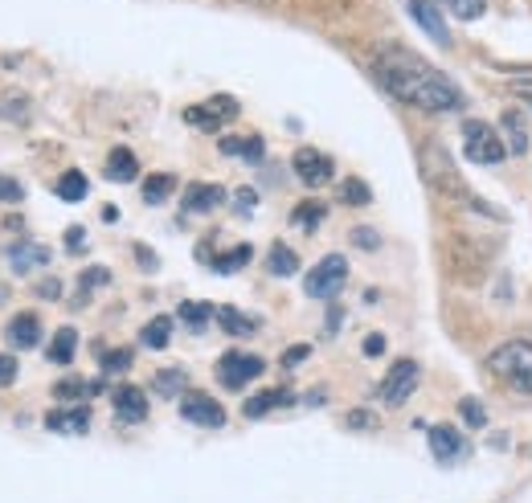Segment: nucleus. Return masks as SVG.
I'll use <instances>...</instances> for the list:
<instances>
[{
    "mask_svg": "<svg viewBox=\"0 0 532 503\" xmlns=\"http://www.w3.org/2000/svg\"><path fill=\"white\" fill-rule=\"evenodd\" d=\"M381 86L397 103L406 107H418V111H430V115H447V111H463L467 107V95L442 74L434 70L426 58L402 50V45H385L373 62Z\"/></svg>",
    "mask_w": 532,
    "mask_h": 503,
    "instance_id": "nucleus-1",
    "label": "nucleus"
},
{
    "mask_svg": "<svg viewBox=\"0 0 532 503\" xmlns=\"http://www.w3.org/2000/svg\"><path fill=\"white\" fill-rule=\"evenodd\" d=\"M418 168H422L426 189H434L438 197L459 201V205H471V201H475V193L467 189V180H463V172L455 168L451 152L442 148L438 140H426V144H422V152H418Z\"/></svg>",
    "mask_w": 532,
    "mask_h": 503,
    "instance_id": "nucleus-2",
    "label": "nucleus"
},
{
    "mask_svg": "<svg viewBox=\"0 0 532 503\" xmlns=\"http://www.w3.org/2000/svg\"><path fill=\"white\" fill-rule=\"evenodd\" d=\"M487 373H492L500 385L532 397V344L528 340L500 344L492 356H487Z\"/></svg>",
    "mask_w": 532,
    "mask_h": 503,
    "instance_id": "nucleus-3",
    "label": "nucleus"
},
{
    "mask_svg": "<svg viewBox=\"0 0 532 503\" xmlns=\"http://www.w3.org/2000/svg\"><path fill=\"white\" fill-rule=\"evenodd\" d=\"M463 140H467L471 164H504V156H508V144L500 140V131L487 123H475V119L463 123Z\"/></svg>",
    "mask_w": 532,
    "mask_h": 503,
    "instance_id": "nucleus-4",
    "label": "nucleus"
},
{
    "mask_svg": "<svg viewBox=\"0 0 532 503\" xmlns=\"http://www.w3.org/2000/svg\"><path fill=\"white\" fill-rule=\"evenodd\" d=\"M418 377H422V369H418V360H393V369L385 373V381H381V401L389 405V409H397V405H406L410 401V393L418 389Z\"/></svg>",
    "mask_w": 532,
    "mask_h": 503,
    "instance_id": "nucleus-5",
    "label": "nucleus"
},
{
    "mask_svg": "<svg viewBox=\"0 0 532 503\" xmlns=\"http://www.w3.org/2000/svg\"><path fill=\"white\" fill-rule=\"evenodd\" d=\"M344 279H348V262H344L340 254H328V258L316 262V270L303 279V291L312 295V299H332V295H340Z\"/></svg>",
    "mask_w": 532,
    "mask_h": 503,
    "instance_id": "nucleus-6",
    "label": "nucleus"
},
{
    "mask_svg": "<svg viewBox=\"0 0 532 503\" xmlns=\"http://www.w3.org/2000/svg\"><path fill=\"white\" fill-rule=\"evenodd\" d=\"M262 369H266V360L254 356V352H226L217 360V381L226 389H242L254 377H262Z\"/></svg>",
    "mask_w": 532,
    "mask_h": 503,
    "instance_id": "nucleus-7",
    "label": "nucleus"
},
{
    "mask_svg": "<svg viewBox=\"0 0 532 503\" xmlns=\"http://www.w3.org/2000/svg\"><path fill=\"white\" fill-rule=\"evenodd\" d=\"M238 99H230V95H213L209 103H201V107H189L185 111V123L189 127H201V131H217V127H226V123H234L238 119Z\"/></svg>",
    "mask_w": 532,
    "mask_h": 503,
    "instance_id": "nucleus-8",
    "label": "nucleus"
},
{
    "mask_svg": "<svg viewBox=\"0 0 532 503\" xmlns=\"http://www.w3.org/2000/svg\"><path fill=\"white\" fill-rule=\"evenodd\" d=\"M181 418H185L189 426L217 430V426H226V409H221L209 393H185V397H181Z\"/></svg>",
    "mask_w": 532,
    "mask_h": 503,
    "instance_id": "nucleus-9",
    "label": "nucleus"
},
{
    "mask_svg": "<svg viewBox=\"0 0 532 503\" xmlns=\"http://www.w3.org/2000/svg\"><path fill=\"white\" fill-rule=\"evenodd\" d=\"M291 164H295V176L303 180L307 189H324L332 180V160L324 152H316V148H299Z\"/></svg>",
    "mask_w": 532,
    "mask_h": 503,
    "instance_id": "nucleus-10",
    "label": "nucleus"
},
{
    "mask_svg": "<svg viewBox=\"0 0 532 503\" xmlns=\"http://www.w3.org/2000/svg\"><path fill=\"white\" fill-rule=\"evenodd\" d=\"M111 405H115V418L127 422V426H136V422L148 418V397H144V389H136V385L111 389Z\"/></svg>",
    "mask_w": 532,
    "mask_h": 503,
    "instance_id": "nucleus-11",
    "label": "nucleus"
},
{
    "mask_svg": "<svg viewBox=\"0 0 532 503\" xmlns=\"http://www.w3.org/2000/svg\"><path fill=\"white\" fill-rule=\"evenodd\" d=\"M406 9H410V17L430 33V41H438V45H451V33H447V21H442V13H438V5L434 0H406Z\"/></svg>",
    "mask_w": 532,
    "mask_h": 503,
    "instance_id": "nucleus-12",
    "label": "nucleus"
},
{
    "mask_svg": "<svg viewBox=\"0 0 532 503\" xmlns=\"http://www.w3.org/2000/svg\"><path fill=\"white\" fill-rule=\"evenodd\" d=\"M46 430L54 434H86L91 430V409H50L46 414Z\"/></svg>",
    "mask_w": 532,
    "mask_h": 503,
    "instance_id": "nucleus-13",
    "label": "nucleus"
},
{
    "mask_svg": "<svg viewBox=\"0 0 532 503\" xmlns=\"http://www.w3.org/2000/svg\"><path fill=\"white\" fill-rule=\"evenodd\" d=\"M5 340H9V348H37V340H41V324H37V315L33 311H21V315H13V324L5 328Z\"/></svg>",
    "mask_w": 532,
    "mask_h": 503,
    "instance_id": "nucleus-14",
    "label": "nucleus"
},
{
    "mask_svg": "<svg viewBox=\"0 0 532 503\" xmlns=\"http://www.w3.org/2000/svg\"><path fill=\"white\" fill-rule=\"evenodd\" d=\"M430 450H434V459L451 463V459H463V454H467V442L451 426H430Z\"/></svg>",
    "mask_w": 532,
    "mask_h": 503,
    "instance_id": "nucleus-15",
    "label": "nucleus"
},
{
    "mask_svg": "<svg viewBox=\"0 0 532 503\" xmlns=\"http://www.w3.org/2000/svg\"><path fill=\"white\" fill-rule=\"evenodd\" d=\"M221 201H226V189L221 185H189L181 197V209L185 213H213Z\"/></svg>",
    "mask_w": 532,
    "mask_h": 503,
    "instance_id": "nucleus-16",
    "label": "nucleus"
},
{
    "mask_svg": "<svg viewBox=\"0 0 532 503\" xmlns=\"http://www.w3.org/2000/svg\"><path fill=\"white\" fill-rule=\"evenodd\" d=\"M46 262H50V250L41 246V242H17V246H9L13 274H29L33 266H46Z\"/></svg>",
    "mask_w": 532,
    "mask_h": 503,
    "instance_id": "nucleus-17",
    "label": "nucleus"
},
{
    "mask_svg": "<svg viewBox=\"0 0 532 503\" xmlns=\"http://www.w3.org/2000/svg\"><path fill=\"white\" fill-rule=\"evenodd\" d=\"M136 176H140V164H136V152L131 148H115L107 156V180H115V185H131Z\"/></svg>",
    "mask_w": 532,
    "mask_h": 503,
    "instance_id": "nucleus-18",
    "label": "nucleus"
},
{
    "mask_svg": "<svg viewBox=\"0 0 532 503\" xmlns=\"http://www.w3.org/2000/svg\"><path fill=\"white\" fill-rule=\"evenodd\" d=\"M291 401H295L291 389H266V393H258V397H250V401L242 405V414H246V418H262V414H271V409L291 405Z\"/></svg>",
    "mask_w": 532,
    "mask_h": 503,
    "instance_id": "nucleus-19",
    "label": "nucleus"
},
{
    "mask_svg": "<svg viewBox=\"0 0 532 503\" xmlns=\"http://www.w3.org/2000/svg\"><path fill=\"white\" fill-rule=\"evenodd\" d=\"M213 319H217V324L226 328L230 336H254V332H258V324H254L250 315H242L238 307H217V311H213Z\"/></svg>",
    "mask_w": 532,
    "mask_h": 503,
    "instance_id": "nucleus-20",
    "label": "nucleus"
},
{
    "mask_svg": "<svg viewBox=\"0 0 532 503\" xmlns=\"http://www.w3.org/2000/svg\"><path fill=\"white\" fill-rule=\"evenodd\" d=\"M266 270L279 274V279H291V274H299V258H295V250L283 246V242H275L271 254H266Z\"/></svg>",
    "mask_w": 532,
    "mask_h": 503,
    "instance_id": "nucleus-21",
    "label": "nucleus"
},
{
    "mask_svg": "<svg viewBox=\"0 0 532 503\" xmlns=\"http://www.w3.org/2000/svg\"><path fill=\"white\" fill-rule=\"evenodd\" d=\"M221 152H226V156H242L246 164H262L266 144L258 140V135H250V140H221Z\"/></svg>",
    "mask_w": 532,
    "mask_h": 503,
    "instance_id": "nucleus-22",
    "label": "nucleus"
},
{
    "mask_svg": "<svg viewBox=\"0 0 532 503\" xmlns=\"http://www.w3.org/2000/svg\"><path fill=\"white\" fill-rule=\"evenodd\" d=\"M86 193H91V180H86L78 168H70V172H62V176H58V197H62V201H70V205H74V201H82Z\"/></svg>",
    "mask_w": 532,
    "mask_h": 503,
    "instance_id": "nucleus-23",
    "label": "nucleus"
},
{
    "mask_svg": "<svg viewBox=\"0 0 532 503\" xmlns=\"http://www.w3.org/2000/svg\"><path fill=\"white\" fill-rule=\"evenodd\" d=\"M99 389H103V381L66 377V381H58V385H54V397H58V401H78V397H91V393H99Z\"/></svg>",
    "mask_w": 532,
    "mask_h": 503,
    "instance_id": "nucleus-24",
    "label": "nucleus"
},
{
    "mask_svg": "<svg viewBox=\"0 0 532 503\" xmlns=\"http://www.w3.org/2000/svg\"><path fill=\"white\" fill-rule=\"evenodd\" d=\"M172 193H176V176H168V172H156V176L144 180V201H148V205H160V201H168Z\"/></svg>",
    "mask_w": 532,
    "mask_h": 503,
    "instance_id": "nucleus-25",
    "label": "nucleus"
},
{
    "mask_svg": "<svg viewBox=\"0 0 532 503\" xmlns=\"http://www.w3.org/2000/svg\"><path fill=\"white\" fill-rule=\"evenodd\" d=\"M250 258H254V250H250V246L242 242V246H234V250H226V254H217V258H213L209 266H213L217 274H234V270H242V266H246Z\"/></svg>",
    "mask_w": 532,
    "mask_h": 503,
    "instance_id": "nucleus-26",
    "label": "nucleus"
},
{
    "mask_svg": "<svg viewBox=\"0 0 532 503\" xmlns=\"http://www.w3.org/2000/svg\"><path fill=\"white\" fill-rule=\"evenodd\" d=\"M74 348H78V332L74 328H58V336L50 340V360L54 364H70L74 360Z\"/></svg>",
    "mask_w": 532,
    "mask_h": 503,
    "instance_id": "nucleus-27",
    "label": "nucleus"
},
{
    "mask_svg": "<svg viewBox=\"0 0 532 503\" xmlns=\"http://www.w3.org/2000/svg\"><path fill=\"white\" fill-rule=\"evenodd\" d=\"M320 221H324V205H316V201H303L291 213V225H295V230H303V234H312Z\"/></svg>",
    "mask_w": 532,
    "mask_h": 503,
    "instance_id": "nucleus-28",
    "label": "nucleus"
},
{
    "mask_svg": "<svg viewBox=\"0 0 532 503\" xmlns=\"http://www.w3.org/2000/svg\"><path fill=\"white\" fill-rule=\"evenodd\" d=\"M504 127H508V148H512V156H524V148H528L524 115L520 111H504Z\"/></svg>",
    "mask_w": 532,
    "mask_h": 503,
    "instance_id": "nucleus-29",
    "label": "nucleus"
},
{
    "mask_svg": "<svg viewBox=\"0 0 532 503\" xmlns=\"http://www.w3.org/2000/svg\"><path fill=\"white\" fill-rule=\"evenodd\" d=\"M185 373L181 369H164V373H156L152 377V393H160V397H176V393H185Z\"/></svg>",
    "mask_w": 532,
    "mask_h": 503,
    "instance_id": "nucleus-30",
    "label": "nucleus"
},
{
    "mask_svg": "<svg viewBox=\"0 0 532 503\" xmlns=\"http://www.w3.org/2000/svg\"><path fill=\"white\" fill-rule=\"evenodd\" d=\"M340 201H344V205H357V209H361V205H369V201H373V193H369V185H365L361 176H348L344 185H340Z\"/></svg>",
    "mask_w": 532,
    "mask_h": 503,
    "instance_id": "nucleus-31",
    "label": "nucleus"
},
{
    "mask_svg": "<svg viewBox=\"0 0 532 503\" xmlns=\"http://www.w3.org/2000/svg\"><path fill=\"white\" fill-rule=\"evenodd\" d=\"M168 340H172V319L168 315H156L152 324L144 328V344L148 348H168Z\"/></svg>",
    "mask_w": 532,
    "mask_h": 503,
    "instance_id": "nucleus-32",
    "label": "nucleus"
},
{
    "mask_svg": "<svg viewBox=\"0 0 532 503\" xmlns=\"http://www.w3.org/2000/svg\"><path fill=\"white\" fill-rule=\"evenodd\" d=\"M213 311H217V307H209V303H181V311H176V315H181V324H189V328L201 332L209 319H213Z\"/></svg>",
    "mask_w": 532,
    "mask_h": 503,
    "instance_id": "nucleus-33",
    "label": "nucleus"
},
{
    "mask_svg": "<svg viewBox=\"0 0 532 503\" xmlns=\"http://www.w3.org/2000/svg\"><path fill=\"white\" fill-rule=\"evenodd\" d=\"M459 418H463L471 430H483V426H487V409H483L475 397H463V401H459Z\"/></svg>",
    "mask_w": 532,
    "mask_h": 503,
    "instance_id": "nucleus-34",
    "label": "nucleus"
},
{
    "mask_svg": "<svg viewBox=\"0 0 532 503\" xmlns=\"http://www.w3.org/2000/svg\"><path fill=\"white\" fill-rule=\"evenodd\" d=\"M447 5H451V13H455L459 21H475V17H483L487 0H447Z\"/></svg>",
    "mask_w": 532,
    "mask_h": 503,
    "instance_id": "nucleus-35",
    "label": "nucleus"
},
{
    "mask_svg": "<svg viewBox=\"0 0 532 503\" xmlns=\"http://www.w3.org/2000/svg\"><path fill=\"white\" fill-rule=\"evenodd\" d=\"M131 369V352L127 348H115V352H107L103 356V373L111 377V373H127Z\"/></svg>",
    "mask_w": 532,
    "mask_h": 503,
    "instance_id": "nucleus-36",
    "label": "nucleus"
},
{
    "mask_svg": "<svg viewBox=\"0 0 532 503\" xmlns=\"http://www.w3.org/2000/svg\"><path fill=\"white\" fill-rule=\"evenodd\" d=\"M107 283H111V274H107L103 266H91V270H86V274H82V279H78L82 295H86V291H95V287H107Z\"/></svg>",
    "mask_w": 532,
    "mask_h": 503,
    "instance_id": "nucleus-37",
    "label": "nucleus"
},
{
    "mask_svg": "<svg viewBox=\"0 0 532 503\" xmlns=\"http://www.w3.org/2000/svg\"><path fill=\"white\" fill-rule=\"evenodd\" d=\"M25 197V189L17 185V180L13 176H0V205H17Z\"/></svg>",
    "mask_w": 532,
    "mask_h": 503,
    "instance_id": "nucleus-38",
    "label": "nucleus"
},
{
    "mask_svg": "<svg viewBox=\"0 0 532 503\" xmlns=\"http://www.w3.org/2000/svg\"><path fill=\"white\" fill-rule=\"evenodd\" d=\"M307 356H312V348H307V344H295V348H287V352H283V369H299V364H303Z\"/></svg>",
    "mask_w": 532,
    "mask_h": 503,
    "instance_id": "nucleus-39",
    "label": "nucleus"
},
{
    "mask_svg": "<svg viewBox=\"0 0 532 503\" xmlns=\"http://www.w3.org/2000/svg\"><path fill=\"white\" fill-rule=\"evenodd\" d=\"M17 381V360L0 352V385H13Z\"/></svg>",
    "mask_w": 532,
    "mask_h": 503,
    "instance_id": "nucleus-40",
    "label": "nucleus"
},
{
    "mask_svg": "<svg viewBox=\"0 0 532 503\" xmlns=\"http://www.w3.org/2000/svg\"><path fill=\"white\" fill-rule=\"evenodd\" d=\"M352 242H357L361 250H377V246H381V238H377V234L369 230V225H361V230H357V234H352Z\"/></svg>",
    "mask_w": 532,
    "mask_h": 503,
    "instance_id": "nucleus-41",
    "label": "nucleus"
},
{
    "mask_svg": "<svg viewBox=\"0 0 532 503\" xmlns=\"http://www.w3.org/2000/svg\"><path fill=\"white\" fill-rule=\"evenodd\" d=\"M512 95L524 99V103L532 107V78H516V82H512Z\"/></svg>",
    "mask_w": 532,
    "mask_h": 503,
    "instance_id": "nucleus-42",
    "label": "nucleus"
},
{
    "mask_svg": "<svg viewBox=\"0 0 532 503\" xmlns=\"http://www.w3.org/2000/svg\"><path fill=\"white\" fill-rule=\"evenodd\" d=\"M254 205H258V193H254V189H242V193H238V201H234V209H238V213H250Z\"/></svg>",
    "mask_w": 532,
    "mask_h": 503,
    "instance_id": "nucleus-43",
    "label": "nucleus"
},
{
    "mask_svg": "<svg viewBox=\"0 0 532 503\" xmlns=\"http://www.w3.org/2000/svg\"><path fill=\"white\" fill-rule=\"evenodd\" d=\"M348 426H352V430H369V426H373V418L365 414V409H352V414H348Z\"/></svg>",
    "mask_w": 532,
    "mask_h": 503,
    "instance_id": "nucleus-44",
    "label": "nucleus"
},
{
    "mask_svg": "<svg viewBox=\"0 0 532 503\" xmlns=\"http://www.w3.org/2000/svg\"><path fill=\"white\" fill-rule=\"evenodd\" d=\"M37 295H41V299H58V295H62V283H58V279H46V283L37 287Z\"/></svg>",
    "mask_w": 532,
    "mask_h": 503,
    "instance_id": "nucleus-45",
    "label": "nucleus"
},
{
    "mask_svg": "<svg viewBox=\"0 0 532 503\" xmlns=\"http://www.w3.org/2000/svg\"><path fill=\"white\" fill-rule=\"evenodd\" d=\"M385 352V336H365V356H381Z\"/></svg>",
    "mask_w": 532,
    "mask_h": 503,
    "instance_id": "nucleus-46",
    "label": "nucleus"
},
{
    "mask_svg": "<svg viewBox=\"0 0 532 503\" xmlns=\"http://www.w3.org/2000/svg\"><path fill=\"white\" fill-rule=\"evenodd\" d=\"M66 246H70V250H82V246H86V234L78 230V225H74V230L66 234Z\"/></svg>",
    "mask_w": 532,
    "mask_h": 503,
    "instance_id": "nucleus-47",
    "label": "nucleus"
},
{
    "mask_svg": "<svg viewBox=\"0 0 532 503\" xmlns=\"http://www.w3.org/2000/svg\"><path fill=\"white\" fill-rule=\"evenodd\" d=\"M136 254H140V266H148V270H156V254H148L144 246H136Z\"/></svg>",
    "mask_w": 532,
    "mask_h": 503,
    "instance_id": "nucleus-48",
    "label": "nucleus"
}]
</instances>
